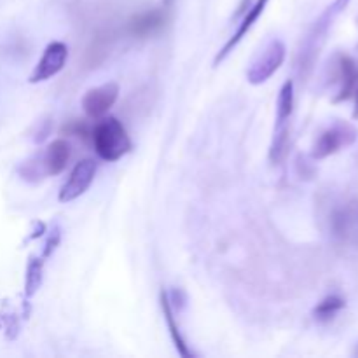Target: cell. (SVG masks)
<instances>
[{
    "label": "cell",
    "mask_w": 358,
    "mask_h": 358,
    "mask_svg": "<svg viewBox=\"0 0 358 358\" xmlns=\"http://www.w3.org/2000/svg\"><path fill=\"white\" fill-rule=\"evenodd\" d=\"M59 240H62V233H59V227L55 226L52 231H49L48 234V240H45L44 245V252H42V259H48L55 254L56 247L59 245Z\"/></svg>",
    "instance_id": "cell-19"
},
{
    "label": "cell",
    "mask_w": 358,
    "mask_h": 358,
    "mask_svg": "<svg viewBox=\"0 0 358 358\" xmlns=\"http://www.w3.org/2000/svg\"><path fill=\"white\" fill-rule=\"evenodd\" d=\"M350 0H334L324 13L318 16V20L315 21L313 27L308 31L306 38L303 41V45L299 49V55H297V70H299L303 76H306L311 69H313L315 62H317V56L320 52L322 45H324L325 38H327L329 30L334 24L336 17L343 13V10L348 7Z\"/></svg>",
    "instance_id": "cell-3"
},
{
    "label": "cell",
    "mask_w": 358,
    "mask_h": 358,
    "mask_svg": "<svg viewBox=\"0 0 358 358\" xmlns=\"http://www.w3.org/2000/svg\"><path fill=\"white\" fill-rule=\"evenodd\" d=\"M166 23V14L161 9L147 10V13L138 14L129 21V31L136 37H149V35L156 34Z\"/></svg>",
    "instance_id": "cell-13"
},
{
    "label": "cell",
    "mask_w": 358,
    "mask_h": 358,
    "mask_svg": "<svg viewBox=\"0 0 358 358\" xmlns=\"http://www.w3.org/2000/svg\"><path fill=\"white\" fill-rule=\"evenodd\" d=\"M346 301L339 296H327L324 301L317 304V308L313 310L315 320L318 322H331L334 320L336 315L341 310H345Z\"/></svg>",
    "instance_id": "cell-17"
},
{
    "label": "cell",
    "mask_w": 358,
    "mask_h": 358,
    "mask_svg": "<svg viewBox=\"0 0 358 358\" xmlns=\"http://www.w3.org/2000/svg\"><path fill=\"white\" fill-rule=\"evenodd\" d=\"M66 59H69V48H66L65 42H49V44L45 45L44 52H42L41 59H38L37 65L31 70L30 77H28V83L38 84L52 79V77H56L63 69H65Z\"/></svg>",
    "instance_id": "cell-7"
},
{
    "label": "cell",
    "mask_w": 358,
    "mask_h": 358,
    "mask_svg": "<svg viewBox=\"0 0 358 358\" xmlns=\"http://www.w3.org/2000/svg\"><path fill=\"white\" fill-rule=\"evenodd\" d=\"M294 112V80L289 79L280 87L276 100V124H287Z\"/></svg>",
    "instance_id": "cell-16"
},
{
    "label": "cell",
    "mask_w": 358,
    "mask_h": 358,
    "mask_svg": "<svg viewBox=\"0 0 358 358\" xmlns=\"http://www.w3.org/2000/svg\"><path fill=\"white\" fill-rule=\"evenodd\" d=\"M159 303H161V310H163V317H164V320H166L168 331H170L171 341H173L175 348H177V352H178V355L184 357V358L194 357V353L189 350L187 343H185L184 336H182L180 327H178V324H177V318H175L173 306H171V299H170V296H168L166 290H161Z\"/></svg>",
    "instance_id": "cell-12"
},
{
    "label": "cell",
    "mask_w": 358,
    "mask_h": 358,
    "mask_svg": "<svg viewBox=\"0 0 358 358\" xmlns=\"http://www.w3.org/2000/svg\"><path fill=\"white\" fill-rule=\"evenodd\" d=\"M91 143L98 157L107 163L122 159L133 149L131 138L122 122L107 115L96 119V124L91 129Z\"/></svg>",
    "instance_id": "cell-2"
},
{
    "label": "cell",
    "mask_w": 358,
    "mask_h": 358,
    "mask_svg": "<svg viewBox=\"0 0 358 358\" xmlns=\"http://www.w3.org/2000/svg\"><path fill=\"white\" fill-rule=\"evenodd\" d=\"M353 100H355V107H353V119H357L358 121V86L355 90V93H353Z\"/></svg>",
    "instance_id": "cell-21"
},
{
    "label": "cell",
    "mask_w": 358,
    "mask_h": 358,
    "mask_svg": "<svg viewBox=\"0 0 358 358\" xmlns=\"http://www.w3.org/2000/svg\"><path fill=\"white\" fill-rule=\"evenodd\" d=\"M168 2H170V0H166V3H168Z\"/></svg>",
    "instance_id": "cell-23"
},
{
    "label": "cell",
    "mask_w": 358,
    "mask_h": 358,
    "mask_svg": "<svg viewBox=\"0 0 358 358\" xmlns=\"http://www.w3.org/2000/svg\"><path fill=\"white\" fill-rule=\"evenodd\" d=\"M2 325H3V318L0 317V327H2Z\"/></svg>",
    "instance_id": "cell-22"
},
{
    "label": "cell",
    "mask_w": 358,
    "mask_h": 358,
    "mask_svg": "<svg viewBox=\"0 0 358 358\" xmlns=\"http://www.w3.org/2000/svg\"><path fill=\"white\" fill-rule=\"evenodd\" d=\"M91 129H93V126L87 124L86 121L73 119V121H69L63 126L62 133L65 136H76V138L80 140H91Z\"/></svg>",
    "instance_id": "cell-18"
},
{
    "label": "cell",
    "mask_w": 358,
    "mask_h": 358,
    "mask_svg": "<svg viewBox=\"0 0 358 358\" xmlns=\"http://www.w3.org/2000/svg\"><path fill=\"white\" fill-rule=\"evenodd\" d=\"M268 3H269V0H255V2L250 3V7H248V9L243 13V16H241V21L238 23L236 31L231 35L229 41L222 45V49H220L219 52H217L215 59H213V65L219 66L220 63H222L224 59H226L227 56H229L231 52L238 48V44H240V42L247 37L248 31H250L252 28H254V24L257 23L259 17L264 14Z\"/></svg>",
    "instance_id": "cell-10"
},
{
    "label": "cell",
    "mask_w": 358,
    "mask_h": 358,
    "mask_svg": "<svg viewBox=\"0 0 358 358\" xmlns=\"http://www.w3.org/2000/svg\"><path fill=\"white\" fill-rule=\"evenodd\" d=\"M70 156H72V149L70 143L65 138H56L49 142L44 149L35 152L28 159L17 166V175L23 178L24 182L30 184H37L48 177H56V175L63 173L69 164Z\"/></svg>",
    "instance_id": "cell-1"
},
{
    "label": "cell",
    "mask_w": 358,
    "mask_h": 358,
    "mask_svg": "<svg viewBox=\"0 0 358 358\" xmlns=\"http://www.w3.org/2000/svg\"><path fill=\"white\" fill-rule=\"evenodd\" d=\"M119 98V84L117 83H105L101 86L91 87L83 96V110L90 119H100L108 114Z\"/></svg>",
    "instance_id": "cell-9"
},
{
    "label": "cell",
    "mask_w": 358,
    "mask_h": 358,
    "mask_svg": "<svg viewBox=\"0 0 358 358\" xmlns=\"http://www.w3.org/2000/svg\"><path fill=\"white\" fill-rule=\"evenodd\" d=\"M358 138V129L353 124L345 121H338L327 129L320 133L311 147V157L313 159H325L329 156H334L339 150L353 145Z\"/></svg>",
    "instance_id": "cell-5"
},
{
    "label": "cell",
    "mask_w": 358,
    "mask_h": 358,
    "mask_svg": "<svg viewBox=\"0 0 358 358\" xmlns=\"http://www.w3.org/2000/svg\"><path fill=\"white\" fill-rule=\"evenodd\" d=\"M44 278V259L31 255L27 264V275H24V299H31L38 292Z\"/></svg>",
    "instance_id": "cell-15"
},
{
    "label": "cell",
    "mask_w": 358,
    "mask_h": 358,
    "mask_svg": "<svg viewBox=\"0 0 358 358\" xmlns=\"http://www.w3.org/2000/svg\"><path fill=\"white\" fill-rule=\"evenodd\" d=\"M49 133H51V121H38L34 140L35 142H44V140L49 136Z\"/></svg>",
    "instance_id": "cell-20"
},
{
    "label": "cell",
    "mask_w": 358,
    "mask_h": 358,
    "mask_svg": "<svg viewBox=\"0 0 358 358\" xmlns=\"http://www.w3.org/2000/svg\"><path fill=\"white\" fill-rule=\"evenodd\" d=\"M285 56V44H283L280 38H271V41L262 48V51L255 56L254 62L250 63V69L247 70L248 83L254 84V86L268 83V80L278 72L280 66L283 65Z\"/></svg>",
    "instance_id": "cell-6"
},
{
    "label": "cell",
    "mask_w": 358,
    "mask_h": 358,
    "mask_svg": "<svg viewBox=\"0 0 358 358\" xmlns=\"http://www.w3.org/2000/svg\"><path fill=\"white\" fill-rule=\"evenodd\" d=\"M96 170L98 166L94 159L86 157V159L79 161V163L73 166V170L70 171L65 184H63L62 189H59L58 201L72 203L76 201L77 198H80V196L91 187V184H93L94 177H96Z\"/></svg>",
    "instance_id": "cell-8"
},
{
    "label": "cell",
    "mask_w": 358,
    "mask_h": 358,
    "mask_svg": "<svg viewBox=\"0 0 358 358\" xmlns=\"http://www.w3.org/2000/svg\"><path fill=\"white\" fill-rule=\"evenodd\" d=\"M336 77L339 79V91L334 96V103L350 100L358 86V63L352 56L338 55L336 58Z\"/></svg>",
    "instance_id": "cell-11"
},
{
    "label": "cell",
    "mask_w": 358,
    "mask_h": 358,
    "mask_svg": "<svg viewBox=\"0 0 358 358\" xmlns=\"http://www.w3.org/2000/svg\"><path fill=\"white\" fill-rule=\"evenodd\" d=\"M331 234L343 247L358 250V199L338 203L329 217Z\"/></svg>",
    "instance_id": "cell-4"
},
{
    "label": "cell",
    "mask_w": 358,
    "mask_h": 358,
    "mask_svg": "<svg viewBox=\"0 0 358 358\" xmlns=\"http://www.w3.org/2000/svg\"><path fill=\"white\" fill-rule=\"evenodd\" d=\"M290 145V128L287 124H275L271 145H269V161L271 164H282L289 154Z\"/></svg>",
    "instance_id": "cell-14"
}]
</instances>
